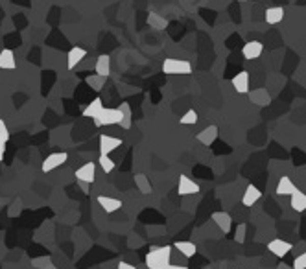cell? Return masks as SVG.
Returning <instances> with one entry per match:
<instances>
[{
	"label": "cell",
	"mask_w": 306,
	"mask_h": 269,
	"mask_svg": "<svg viewBox=\"0 0 306 269\" xmlns=\"http://www.w3.org/2000/svg\"><path fill=\"white\" fill-rule=\"evenodd\" d=\"M172 247L170 245H153L150 247V253L144 258V264L150 269H164L170 264Z\"/></svg>",
	"instance_id": "cell-1"
},
{
	"label": "cell",
	"mask_w": 306,
	"mask_h": 269,
	"mask_svg": "<svg viewBox=\"0 0 306 269\" xmlns=\"http://www.w3.org/2000/svg\"><path fill=\"white\" fill-rule=\"evenodd\" d=\"M124 120V115L118 107H103V111L94 118L96 127H109V125H120Z\"/></svg>",
	"instance_id": "cell-2"
},
{
	"label": "cell",
	"mask_w": 306,
	"mask_h": 269,
	"mask_svg": "<svg viewBox=\"0 0 306 269\" xmlns=\"http://www.w3.org/2000/svg\"><path fill=\"white\" fill-rule=\"evenodd\" d=\"M162 72L168 74V76H177V74H190L192 72V67H190L188 61H183V59H175L168 58L162 63Z\"/></svg>",
	"instance_id": "cell-3"
},
{
	"label": "cell",
	"mask_w": 306,
	"mask_h": 269,
	"mask_svg": "<svg viewBox=\"0 0 306 269\" xmlns=\"http://www.w3.org/2000/svg\"><path fill=\"white\" fill-rule=\"evenodd\" d=\"M68 159V155L65 153V151H55V153H50L46 159L43 160V164H41V170H43L44 173L48 172H53L55 168H59L61 164H65Z\"/></svg>",
	"instance_id": "cell-4"
},
{
	"label": "cell",
	"mask_w": 306,
	"mask_h": 269,
	"mask_svg": "<svg viewBox=\"0 0 306 269\" xmlns=\"http://www.w3.org/2000/svg\"><path fill=\"white\" fill-rule=\"evenodd\" d=\"M98 146H100V155H111L115 149L122 146V139L111 137V134H100Z\"/></svg>",
	"instance_id": "cell-5"
},
{
	"label": "cell",
	"mask_w": 306,
	"mask_h": 269,
	"mask_svg": "<svg viewBox=\"0 0 306 269\" xmlns=\"http://www.w3.org/2000/svg\"><path fill=\"white\" fill-rule=\"evenodd\" d=\"M76 179H78V183L93 184L94 179H96V164L85 163L83 166H79L76 170Z\"/></svg>",
	"instance_id": "cell-6"
},
{
	"label": "cell",
	"mask_w": 306,
	"mask_h": 269,
	"mask_svg": "<svg viewBox=\"0 0 306 269\" xmlns=\"http://www.w3.org/2000/svg\"><path fill=\"white\" fill-rule=\"evenodd\" d=\"M177 194L179 196H192V194H200V184L188 175H179V184H177Z\"/></svg>",
	"instance_id": "cell-7"
},
{
	"label": "cell",
	"mask_w": 306,
	"mask_h": 269,
	"mask_svg": "<svg viewBox=\"0 0 306 269\" xmlns=\"http://www.w3.org/2000/svg\"><path fill=\"white\" fill-rule=\"evenodd\" d=\"M264 52V44L260 41H247V43L242 46V53L243 58L249 59V61H253V59L260 58Z\"/></svg>",
	"instance_id": "cell-8"
},
{
	"label": "cell",
	"mask_w": 306,
	"mask_h": 269,
	"mask_svg": "<svg viewBox=\"0 0 306 269\" xmlns=\"http://www.w3.org/2000/svg\"><path fill=\"white\" fill-rule=\"evenodd\" d=\"M267 249H269V253H273V255L277 256V258H284V256L292 251V244L286 240H271L269 244H267Z\"/></svg>",
	"instance_id": "cell-9"
},
{
	"label": "cell",
	"mask_w": 306,
	"mask_h": 269,
	"mask_svg": "<svg viewBox=\"0 0 306 269\" xmlns=\"http://www.w3.org/2000/svg\"><path fill=\"white\" fill-rule=\"evenodd\" d=\"M87 56V50L81 48V46H74V48L68 50V56H67V67L68 70H74V68L78 67L79 63L85 59Z\"/></svg>",
	"instance_id": "cell-10"
},
{
	"label": "cell",
	"mask_w": 306,
	"mask_h": 269,
	"mask_svg": "<svg viewBox=\"0 0 306 269\" xmlns=\"http://www.w3.org/2000/svg\"><path fill=\"white\" fill-rule=\"evenodd\" d=\"M218 134H219L218 127H216V125H209V127H205V129H201L200 133L196 134V139L203 146H210L214 144V140L218 139Z\"/></svg>",
	"instance_id": "cell-11"
},
{
	"label": "cell",
	"mask_w": 306,
	"mask_h": 269,
	"mask_svg": "<svg viewBox=\"0 0 306 269\" xmlns=\"http://www.w3.org/2000/svg\"><path fill=\"white\" fill-rule=\"evenodd\" d=\"M231 83H233L234 91L238 92V94H247L249 92V72H245V70L238 72L236 76H233Z\"/></svg>",
	"instance_id": "cell-12"
},
{
	"label": "cell",
	"mask_w": 306,
	"mask_h": 269,
	"mask_svg": "<svg viewBox=\"0 0 306 269\" xmlns=\"http://www.w3.org/2000/svg\"><path fill=\"white\" fill-rule=\"evenodd\" d=\"M212 223H216V227H218L219 231L224 232V234H227L231 231V227H233V218L229 216L227 212H214Z\"/></svg>",
	"instance_id": "cell-13"
},
{
	"label": "cell",
	"mask_w": 306,
	"mask_h": 269,
	"mask_svg": "<svg viewBox=\"0 0 306 269\" xmlns=\"http://www.w3.org/2000/svg\"><path fill=\"white\" fill-rule=\"evenodd\" d=\"M260 197H262V192H260V188L255 186V184H249L245 188V192H243V197H242V203L245 207H253L260 201Z\"/></svg>",
	"instance_id": "cell-14"
},
{
	"label": "cell",
	"mask_w": 306,
	"mask_h": 269,
	"mask_svg": "<svg viewBox=\"0 0 306 269\" xmlns=\"http://www.w3.org/2000/svg\"><path fill=\"white\" fill-rule=\"evenodd\" d=\"M94 70H96L98 76L102 77H109L111 76V58L107 56V53H102V56H98L96 59V65H94Z\"/></svg>",
	"instance_id": "cell-15"
},
{
	"label": "cell",
	"mask_w": 306,
	"mask_h": 269,
	"mask_svg": "<svg viewBox=\"0 0 306 269\" xmlns=\"http://www.w3.org/2000/svg\"><path fill=\"white\" fill-rule=\"evenodd\" d=\"M98 205L107 212V214H113L117 212L118 208H122V201L117 197H109V196H98Z\"/></svg>",
	"instance_id": "cell-16"
},
{
	"label": "cell",
	"mask_w": 306,
	"mask_h": 269,
	"mask_svg": "<svg viewBox=\"0 0 306 269\" xmlns=\"http://www.w3.org/2000/svg\"><path fill=\"white\" fill-rule=\"evenodd\" d=\"M284 15H286V11H284V8H281V6L267 8L266 13H264V20H266L267 24H279V22H282Z\"/></svg>",
	"instance_id": "cell-17"
},
{
	"label": "cell",
	"mask_w": 306,
	"mask_h": 269,
	"mask_svg": "<svg viewBox=\"0 0 306 269\" xmlns=\"http://www.w3.org/2000/svg\"><path fill=\"white\" fill-rule=\"evenodd\" d=\"M15 67H17V61H15L13 50L4 48L0 52V70H13Z\"/></svg>",
	"instance_id": "cell-18"
},
{
	"label": "cell",
	"mask_w": 306,
	"mask_h": 269,
	"mask_svg": "<svg viewBox=\"0 0 306 269\" xmlns=\"http://www.w3.org/2000/svg\"><path fill=\"white\" fill-rule=\"evenodd\" d=\"M174 247L177 251H179L181 255L185 256V258H192V256L198 253V247H196L194 241H188V240H179V241H175Z\"/></svg>",
	"instance_id": "cell-19"
},
{
	"label": "cell",
	"mask_w": 306,
	"mask_h": 269,
	"mask_svg": "<svg viewBox=\"0 0 306 269\" xmlns=\"http://www.w3.org/2000/svg\"><path fill=\"white\" fill-rule=\"evenodd\" d=\"M102 111H103L102 98H94V100L91 101V103H89L85 109H83V116H85V118H93V120H94V118H96V116L100 115Z\"/></svg>",
	"instance_id": "cell-20"
},
{
	"label": "cell",
	"mask_w": 306,
	"mask_h": 269,
	"mask_svg": "<svg viewBox=\"0 0 306 269\" xmlns=\"http://www.w3.org/2000/svg\"><path fill=\"white\" fill-rule=\"evenodd\" d=\"M249 100L253 101L255 105L264 107L271 101V98H269V94H267L266 89H257V91H249Z\"/></svg>",
	"instance_id": "cell-21"
},
{
	"label": "cell",
	"mask_w": 306,
	"mask_h": 269,
	"mask_svg": "<svg viewBox=\"0 0 306 269\" xmlns=\"http://www.w3.org/2000/svg\"><path fill=\"white\" fill-rule=\"evenodd\" d=\"M290 205L295 212H304L306 210V194L301 190H295V192L290 196Z\"/></svg>",
	"instance_id": "cell-22"
},
{
	"label": "cell",
	"mask_w": 306,
	"mask_h": 269,
	"mask_svg": "<svg viewBox=\"0 0 306 269\" xmlns=\"http://www.w3.org/2000/svg\"><path fill=\"white\" fill-rule=\"evenodd\" d=\"M297 188H295V184L292 183V179L290 177H282L281 181H279V184H277V194L281 197H284V196H292L293 192H295Z\"/></svg>",
	"instance_id": "cell-23"
},
{
	"label": "cell",
	"mask_w": 306,
	"mask_h": 269,
	"mask_svg": "<svg viewBox=\"0 0 306 269\" xmlns=\"http://www.w3.org/2000/svg\"><path fill=\"white\" fill-rule=\"evenodd\" d=\"M135 184H136V188H138V192L141 194H150L151 192L150 179H148L146 175H142V173H138V175L135 177Z\"/></svg>",
	"instance_id": "cell-24"
},
{
	"label": "cell",
	"mask_w": 306,
	"mask_h": 269,
	"mask_svg": "<svg viewBox=\"0 0 306 269\" xmlns=\"http://www.w3.org/2000/svg\"><path fill=\"white\" fill-rule=\"evenodd\" d=\"M118 109H120L122 115H124V120H122L120 127H124V129H129V127H131V107H129V103H122Z\"/></svg>",
	"instance_id": "cell-25"
},
{
	"label": "cell",
	"mask_w": 306,
	"mask_h": 269,
	"mask_svg": "<svg viewBox=\"0 0 306 269\" xmlns=\"http://www.w3.org/2000/svg\"><path fill=\"white\" fill-rule=\"evenodd\" d=\"M98 164H100V168L103 170V173H111L115 170V160L109 157V155H100V159H98Z\"/></svg>",
	"instance_id": "cell-26"
},
{
	"label": "cell",
	"mask_w": 306,
	"mask_h": 269,
	"mask_svg": "<svg viewBox=\"0 0 306 269\" xmlns=\"http://www.w3.org/2000/svg\"><path fill=\"white\" fill-rule=\"evenodd\" d=\"M198 120H200V116H198V113H196L194 109H188V111L185 113V115L181 116L179 124H183V125H196V124H198Z\"/></svg>",
	"instance_id": "cell-27"
},
{
	"label": "cell",
	"mask_w": 306,
	"mask_h": 269,
	"mask_svg": "<svg viewBox=\"0 0 306 269\" xmlns=\"http://www.w3.org/2000/svg\"><path fill=\"white\" fill-rule=\"evenodd\" d=\"M87 83L91 87H93L94 91H102V87H103V83H105V77H102V76H89L87 77Z\"/></svg>",
	"instance_id": "cell-28"
},
{
	"label": "cell",
	"mask_w": 306,
	"mask_h": 269,
	"mask_svg": "<svg viewBox=\"0 0 306 269\" xmlns=\"http://www.w3.org/2000/svg\"><path fill=\"white\" fill-rule=\"evenodd\" d=\"M8 140H10V129L4 120H0V144H8Z\"/></svg>",
	"instance_id": "cell-29"
},
{
	"label": "cell",
	"mask_w": 306,
	"mask_h": 269,
	"mask_svg": "<svg viewBox=\"0 0 306 269\" xmlns=\"http://www.w3.org/2000/svg\"><path fill=\"white\" fill-rule=\"evenodd\" d=\"M292 269H306V251L301 253L299 256H295V260H293V264H292Z\"/></svg>",
	"instance_id": "cell-30"
},
{
	"label": "cell",
	"mask_w": 306,
	"mask_h": 269,
	"mask_svg": "<svg viewBox=\"0 0 306 269\" xmlns=\"http://www.w3.org/2000/svg\"><path fill=\"white\" fill-rule=\"evenodd\" d=\"M234 240L238 241V244H243V240H245V225H238V229H236V238Z\"/></svg>",
	"instance_id": "cell-31"
},
{
	"label": "cell",
	"mask_w": 306,
	"mask_h": 269,
	"mask_svg": "<svg viewBox=\"0 0 306 269\" xmlns=\"http://www.w3.org/2000/svg\"><path fill=\"white\" fill-rule=\"evenodd\" d=\"M117 269H136L133 264H129V262H124V260H120L117 265Z\"/></svg>",
	"instance_id": "cell-32"
},
{
	"label": "cell",
	"mask_w": 306,
	"mask_h": 269,
	"mask_svg": "<svg viewBox=\"0 0 306 269\" xmlns=\"http://www.w3.org/2000/svg\"><path fill=\"white\" fill-rule=\"evenodd\" d=\"M164 269H188V267H186V265H179V264H172V262H170V264L166 265Z\"/></svg>",
	"instance_id": "cell-33"
},
{
	"label": "cell",
	"mask_w": 306,
	"mask_h": 269,
	"mask_svg": "<svg viewBox=\"0 0 306 269\" xmlns=\"http://www.w3.org/2000/svg\"><path fill=\"white\" fill-rule=\"evenodd\" d=\"M4 153H6V144H0V160L4 159Z\"/></svg>",
	"instance_id": "cell-34"
},
{
	"label": "cell",
	"mask_w": 306,
	"mask_h": 269,
	"mask_svg": "<svg viewBox=\"0 0 306 269\" xmlns=\"http://www.w3.org/2000/svg\"><path fill=\"white\" fill-rule=\"evenodd\" d=\"M279 269H292V265H286V264H279Z\"/></svg>",
	"instance_id": "cell-35"
},
{
	"label": "cell",
	"mask_w": 306,
	"mask_h": 269,
	"mask_svg": "<svg viewBox=\"0 0 306 269\" xmlns=\"http://www.w3.org/2000/svg\"><path fill=\"white\" fill-rule=\"evenodd\" d=\"M79 184H81L83 192H89V184H85V183H79Z\"/></svg>",
	"instance_id": "cell-36"
},
{
	"label": "cell",
	"mask_w": 306,
	"mask_h": 269,
	"mask_svg": "<svg viewBox=\"0 0 306 269\" xmlns=\"http://www.w3.org/2000/svg\"><path fill=\"white\" fill-rule=\"evenodd\" d=\"M46 269H55V267H53V265H50V267H46Z\"/></svg>",
	"instance_id": "cell-37"
},
{
	"label": "cell",
	"mask_w": 306,
	"mask_h": 269,
	"mask_svg": "<svg viewBox=\"0 0 306 269\" xmlns=\"http://www.w3.org/2000/svg\"><path fill=\"white\" fill-rule=\"evenodd\" d=\"M238 2H245V0H238Z\"/></svg>",
	"instance_id": "cell-38"
}]
</instances>
